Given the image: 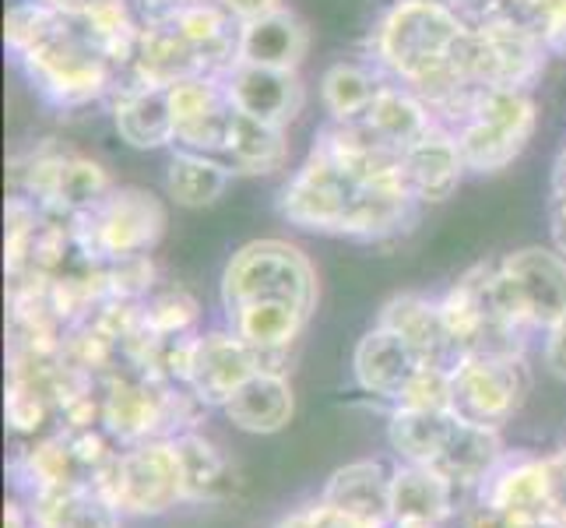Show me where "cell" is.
Masks as SVG:
<instances>
[{"instance_id": "obj_8", "label": "cell", "mask_w": 566, "mask_h": 528, "mask_svg": "<svg viewBox=\"0 0 566 528\" xmlns=\"http://www.w3.org/2000/svg\"><path fill=\"white\" fill-rule=\"evenodd\" d=\"M11 184L14 194H25L46 215H61V219L92 211L116 187L103 163L50 142L29 155H18L11 163Z\"/></svg>"}, {"instance_id": "obj_32", "label": "cell", "mask_w": 566, "mask_h": 528, "mask_svg": "<svg viewBox=\"0 0 566 528\" xmlns=\"http://www.w3.org/2000/svg\"><path fill=\"white\" fill-rule=\"evenodd\" d=\"M142 310H145V328L155 331L159 339L193 335V324H198L201 314L198 300L180 286H155L142 300Z\"/></svg>"}, {"instance_id": "obj_21", "label": "cell", "mask_w": 566, "mask_h": 528, "mask_svg": "<svg viewBox=\"0 0 566 528\" xmlns=\"http://www.w3.org/2000/svg\"><path fill=\"white\" fill-rule=\"evenodd\" d=\"M458 486L437 468L401 465L390 483V528H443L454 515Z\"/></svg>"}, {"instance_id": "obj_6", "label": "cell", "mask_w": 566, "mask_h": 528, "mask_svg": "<svg viewBox=\"0 0 566 528\" xmlns=\"http://www.w3.org/2000/svg\"><path fill=\"white\" fill-rule=\"evenodd\" d=\"M542 35L517 4H503L472 22L464 43V77L472 89H528L545 68Z\"/></svg>"}, {"instance_id": "obj_33", "label": "cell", "mask_w": 566, "mask_h": 528, "mask_svg": "<svg viewBox=\"0 0 566 528\" xmlns=\"http://www.w3.org/2000/svg\"><path fill=\"white\" fill-rule=\"evenodd\" d=\"M56 18H61V11H50L43 4H35V0H18V4H11L4 18V43L11 56H22L25 50H32L39 39L53 29Z\"/></svg>"}, {"instance_id": "obj_37", "label": "cell", "mask_w": 566, "mask_h": 528, "mask_svg": "<svg viewBox=\"0 0 566 528\" xmlns=\"http://www.w3.org/2000/svg\"><path fill=\"white\" fill-rule=\"evenodd\" d=\"M542 356H545V366H549L559 381H566V310L559 314V321L549 331H545Z\"/></svg>"}, {"instance_id": "obj_11", "label": "cell", "mask_w": 566, "mask_h": 528, "mask_svg": "<svg viewBox=\"0 0 566 528\" xmlns=\"http://www.w3.org/2000/svg\"><path fill=\"white\" fill-rule=\"evenodd\" d=\"M496 297L521 328L549 331L566 310V253L521 247L496 261Z\"/></svg>"}, {"instance_id": "obj_23", "label": "cell", "mask_w": 566, "mask_h": 528, "mask_svg": "<svg viewBox=\"0 0 566 528\" xmlns=\"http://www.w3.org/2000/svg\"><path fill=\"white\" fill-rule=\"evenodd\" d=\"M356 124L380 148L401 155L408 145H416L437 121H433V113H429V106L419 100L416 92H408L398 82H387L377 100L369 103V110L363 116H356Z\"/></svg>"}, {"instance_id": "obj_34", "label": "cell", "mask_w": 566, "mask_h": 528, "mask_svg": "<svg viewBox=\"0 0 566 528\" xmlns=\"http://www.w3.org/2000/svg\"><path fill=\"white\" fill-rule=\"evenodd\" d=\"M524 11H528L549 56H566V0H538Z\"/></svg>"}, {"instance_id": "obj_45", "label": "cell", "mask_w": 566, "mask_h": 528, "mask_svg": "<svg viewBox=\"0 0 566 528\" xmlns=\"http://www.w3.org/2000/svg\"><path fill=\"white\" fill-rule=\"evenodd\" d=\"M506 4H517V8H532V4H538V0H506Z\"/></svg>"}, {"instance_id": "obj_20", "label": "cell", "mask_w": 566, "mask_h": 528, "mask_svg": "<svg viewBox=\"0 0 566 528\" xmlns=\"http://www.w3.org/2000/svg\"><path fill=\"white\" fill-rule=\"evenodd\" d=\"M475 504H485L511 518H553L545 458L503 455L493 473L482 479Z\"/></svg>"}, {"instance_id": "obj_36", "label": "cell", "mask_w": 566, "mask_h": 528, "mask_svg": "<svg viewBox=\"0 0 566 528\" xmlns=\"http://www.w3.org/2000/svg\"><path fill=\"white\" fill-rule=\"evenodd\" d=\"M545 473H549V504L553 518L566 528V444L556 455L545 458Z\"/></svg>"}, {"instance_id": "obj_13", "label": "cell", "mask_w": 566, "mask_h": 528, "mask_svg": "<svg viewBox=\"0 0 566 528\" xmlns=\"http://www.w3.org/2000/svg\"><path fill=\"white\" fill-rule=\"evenodd\" d=\"M261 366V356L240 335H232L229 328H214L193 339L187 387L198 395L201 405L222 408Z\"/></svg>"}, {"instance_id": "obj_2", "label": "cell", "mask_w": 566, "mask_h": 528, "mask_svg": "<svg viewBox=\"0 0 566 528\" xmlns=\"http://www.w3.org/2000/svg\"><path fill=\"white\" fill-rule=\"evenodd\" d=\"M387 441L408 465L437 468L458 490H479L500 465V429L461 420L454 408H390Z\"/></svg>"}, {"instance_id": "obj_31", "label": "cell", "mask_w": 566, "mask_h": 528, "mask_svg": "<svg viewBox=\"0 0 566 528\" xmlns=\"http://www.w3.org/2000/svg\"><path fill=\"white\" fill-rule=\"evenodd\" d=\"M14 476L22 483V490L32 497L39 494H50V490H67V486H77V483H88V476L82 473V465H77L71 444H67V434H50L43 441H35L29 452L14 462Z\"/></svg>"}, {"instance_id": "obj_14", "label": "cell", "mask_w": 566, "mask_h": 528, "mask_svg": "<svg viewBox=\"0 0 566 528\" xmlns=\"http://www.w3.org/2000/svg\"><path fill=\"white\" fill-rule=\"evenodd\" d=\"M229 103L253 121L271 127H289L303 113L306 89L300 82V71L261 68V64H237L226 74Z\"/></svg>"}, {"instance_id": "obj_44", "label": "cell", "mask_w": 566, "mask_h": 528, "mask_svg": "<svg viewBox=\"0 0 566 528\" xmlns=\"http://www.w3.org/2000/svg\"><path fill=\"white\" fill-rule=\"evenodd\" d=\"M553 187H566V148L559 152V159L553 166Z\"/></svg>"}, {"instance_id": "obj_26", "label": "cell", "mask_w": 566, "mask_h": 528, "mask_svg": "<svg viewBox=\"0 0 566 528\" xmlns=\"http://www.w3.org/2000/svg\"><path fill=\"white\" fill-rule=\"evenodd\" d=\"M222 163L237 176H268L289 163V138L282 127H271L240 113L232 116L229 138L222 148Z\"/></svg>"}, {"instance_id": "obj_5", "label": "cell", "mask_w": 566, "mask_h": 528, "mask_svg": "<svg viewBox=\"0 0 566 528\" xmlns=\"http://www.w3.org/2000/svg\"><path fill=\"white\" fill-rule=\"evenodd\" d=\"M253 303H289L314 318L317 268L289 240H253L229 258L222 271V310Z\"/></svg>"}, {"instance_id": "obj_43", "label": "cell", "mask_w": 566, "mask_h": 528, "mask_svg": "<svg viewBox=\"0 0 566 528\" xmlns=\"http://www.w3.org/2000/svg\"><path fill=\"white\" fill-rule=\"evenodd\" d=\"M35 4H43L50 11H61V14H74L77 8L85 4V0H35Z\"/></svg>"}, {"instance_id": "obj_10", "label": "cell", "mask_w": 566, "mask_h": 528, "mask_svg": "<svg viewBox=\"0 0 566 528\" xmlns=\"http://www.w3.org/2000/svg\"><path fill=\"white\" fill-rule=\"evenodd\" d=\"M120 515H142L155 518L172 511L187 500L184 494V468L172 441H145L124 447L99 476L92 479Z\"/></svg>"}, {"instance_id": "obj_3", "label": "cell", "mask_w": 566, "mask_h": 528, "mask_svg": "<svg viewBox=\"0 0 566 528\" xmlns=\"http://www.w3.org/2000/svg\"><path fill=\"white\" fill-rule=\"evenodd\" d=\"M437 124L454 131L468 169L500 173L528 148L538 110L528 89H472Z\"/></svg>"}, {"instance_id": "obj_1", "label": "cell", "mask_w": 566, "mask_h": 528, "mask_svg": "<svg viewBox=\"0 0 566 528\" xmlns=\"http://www.w3.org/2000/svg\"><path fill=\"white\" fill-rule=\"evenodd\" d=\"M472 22L433 0H395L369 32L366 56L390 82L416 92L433 121L472 92L464 77V43Z\"/></svg>"}, {"instance_id": "obj_30", "label": "cell", "mask_w": 566, "mask_h": 528, "mask_svg": "<svg viewBox=\"0 0 566 528\" xmlns=\"http://www.w3.org/2000/svg\"><path fill=\"white\" fill-rule=\"evenodd\" d=\"M232 173L222 159L187 148H172V159L166 166V194L180 208H208L226 194L232 184Z\"/></svg>"}, {"instance_id": "obj_29", "label": "cell", "mask_w": 566, "mask_h": 528, "mask_svg": "<svg viewBox=\"0 0 566 528\" xmlns=\"http://www.w3.org/2000/svg\"><path fill=\"white\" fill-rule=\"evenodd\" d=\"M184 468V494L190 504H214L226 500L237 490V476H232L229 458L214 447L208 437H201L198 429H187V434L172 437Z\"/></svg>"}, {"instance_id": "obj_38", "label": "cell", "mask_w": 566, "mask_h": 528, "mask_svg": "<svg viewBox=\"0 0 566 528\" xmlns=\"http://www.w3.org/2000/svg\"><path fill=\"white\" fill-rule=\"evenodd\" d=\"M279 528H356V525H348V521H342L338 515H331L327 507L317 500V504L303 507V511H296L292 518H285Z\"/></svg>"}, {"instance_id": "obj_9", "label": "cell", "mask_w": 566, "mask_h": 528, "mask_svg": "<svg viewBox=\"0 0 566 528\" xmlns=\"http://www.w3.org/2000/svg\"><path fill=\"white\" fill-rule=\"evenodd\" d=\"M166 232V205L145 187H113L92 211L74 219L77 247L92 265L142 258Z\"/></svg>"}, {"instance_id": "obj_42", "label": "cell", "mask_w": 566, "mask_h": 528, "mask_svg": "<svg viewBox=\"0 0 566 528\" xmlns=\"http://www.w3.org/2000/svg\"><path fill=\"white\" fill-rule=\"evenodd\" d=\"M4 528H39V525L32 521V515H29V507H25V504L11 500V504L4 507Z\"/></svg>"}, {"instance_id": "obj_17", "label": "cell", "mask_w": 566, "mask_h": 528, "mask_svg": "<svg viewBox=\"0 0 566 528\" xmlns=\"http://www.w3.org/2000/svg\"><path fill=\"white\" fill-rule=\"evenodd\" d=\"M390 483L384 462H353L327 479L321 504L356 528H390Z\"/></svg>"}, {"instance_id": "obj_4", "label": "cell", "mask_w": 566, "mask_h": 528, "mask_svg": "<svg viewBox=\"0 0 566 528\" xmlns=\"http://www.w3.org/2000/svg\"><path fill=\"white\" fill-rule=\"evenodd\" d=\"M14 61L25 71L29 85L39 92V100L64 113L106 103L116 82H120V68H113L88 43L71 14L56 18L53 29Z\"/></svg>"}, {"instance_id": "obj_12", "label": "cell", "mask_w": 566, "mask_h": 528, "mask_svg": "<svg viewBox=\"0 0 566 528\" xmlns=\"http://www.w3.org/2000/svg\"><path fill=\"white\" fill-rule=\"evenodd\" d=\"M532 391V374L524 356H468L454 370L451 408L475 426L503 429Z\"/></svg>"}, {"instance_id": "obj_27", "label": "cell", "mask_w": 566, "mask_h": 528, "mask_svg": "<svg viewBox=\"0 0 566 528\" xmlns=\"http://www.w3.org/2000/svg\"><path fill=\"white\" fill-rule=\"evenodd\" d=\"M29 515L39 528H120V511L92 483L32 497Z\"/></svg>"}, {"instance_id": "obj_41", "label": "cell", "mask_w": 566, "mask_h": 528, "mask_svg": "<svg viewBox=\"0 0 566 528\" xmlns=\"http://www.w3.org/2000/svg\"><path fill=\"white\" fill-rule=\"evenodd\" d=\"M458 11L468 18V22H479V18H485L490 11H496L503 0H454Z\"/></svg>"}, {"instance_id": "obj_19", "label": "cell", "mask_w": 566, "mask_h": 528, "mask_svg": "<svg viewBox=\"0 0 566 528\" xmlns=\"http://www.w3.org/2000/svg\"><path fill=\"white\" fill-rule=\"evenodd\" d=\"M464 169L468 166H464V155H461L454 131H447L440 124H433L416 145H408L401 152L405 184L419 205H440L451 198V194L461 187Z\"/></svg>"}, {"instance_id": "obj_16", "label": "cell", "mask_w": 566, "mask_h": 528, "mask_svg": "<svg viewBox=\"0 0 566 528\" xmlns=\"http://www.w3.org/2000/svg\"><path fill=\"white\" fill-rule=\"evenodd\" d=\"M377 324L401 335L429 366H443L454 374V370L468 360L464 349L458 345V339L451 335V328H447V321H443L440 300H429V297H422V292H401V297H390L380 307Z\"/></svg>"}, {"instance_id": "obj_28", "label": "cell", "mask_w": 566, "mask_h": 528, "mask_svg": "<svg viewBox=\"0 0 566 528\" xmlns=\"http://www.w3.org/2000/svg\"><path fill=\"white\" fill-rule=\"evenodd\" d=\"M390 77L363 56V61H335L321 74V103L327 121H356L377 100Z\"/></svg>"}, {"instance_id": "obj_15", "label": "cell", "mask_w": 566, "mask_h": 528, "mask_svg": "<svg viewBox=\"0 0 566 528\" xmlns=\"http://www.w3.org/2000/svg\"><path fill=\"white\" fill-rule=\"evenodd\" d=\"M422 366L429 363L401 335L387 331L384 324L369 328L353 352V374L359 387L366 395H377L390 405H401V398L408 395V387H412Z\"/></svg>"}, {"instance_id": "obj_35", "label": "cell", "mask_w": 566, "mask_h": 528, "mask_svg": "<svg viewBox=\"0 0 566 528\" xmlns=\"http://www.w3.org/2000/svg\"><path fill=\"white\" fill-rule=\"evenodd\" d=\"M468 528H563L556 518H511V515H500L493 507L475 504L472 511L464 518Z\"/></svg>"}, {"instance_id": "obj_39", "label": "cell", "mask_w": 566, "mask_h": 528, "mask_svg": "<svg viewBox=\"0 0 566 528\" xmlns=\"http://www.w3.org/2000/svg\"><path fill=\"white\" fill-rule=\"evenodd\" d=\"M219 4H222L232 18H237L240 25L258 22V18L275 14V11H282V8H285L282 0H219Z\"/></svg>"}, {"instance_id": "obj_7", "label": "cell", "mask_w": 566, "mask_h": 528, "mask_svg": "<svg viewBox=\"0 0 566 528\" xmlns=\"http://www.w3.org/2000/svg\"><path fill=\"white\" fill-rule=\"evenodd\" d=\"M443 321L464 356H524L528 328H521L496 297V261H482L440 297Z\"/></svg>"}, {"instance_id": "obj_22", "label": "cell", "mask_w": 566, "mask_h": 528, "mask_svg": "<svg viewBox=\"0 0 566 528\" xmlns=\"http://www.w3.org/2000/svg\"><path fill=\"white\" fill-rule=\"evenodd\" d=\"M226 420L243 429V434H279L289 426L296 402H292V387L285 370H258L250 381L240 384V391L222 405Z\"/></svg>"}, {"instance_id": "obj_40", "label": "cell", "mask_w": 566, "mask_h": 528, "mask_svg": "<svg viewBox=\"0 0 566 528\" xmlns=\"http://www.w3.org/2000/svg\"><path fill=\"white\" fill-rule=\"evenodd\" d=\"M549 222H553V247L566 253V187H553Z\"/></svg>"}, {"instance_id": "obj_18", "label": "cell", "mask_w": 566, "mask_h": 528, "mask_svg": "<svg viewBox=\"0 0 566 528\" xmlns=\"http://www.w3.org/2000/svg\"><path fill=\"white\" fill-rule=\"evenodd\" d=\"M106 103H109L113 127H116V134H120L124 145L138 148V152H155V148L177 145V121H172L169 89L116 82V89Z\"/></svg>"}, {"instance_id": "obj_24", "label": "cell", "mask_w": 566, "mask_h": 528, "mask_svg": "<svg viewBox=\"0 0 566 528\" xmlns=\"http://www.w3.org/2000/svg\"><path fill=\"white\" fill-rule=\"evenodd\" d=\"M310 53V29L296 11H275L240 25V61L261 68L300 71Z\"/></svg>"}, {"instance_id": "obj_25", "label": "cell", "mask_w": 566, "mask_h": 528, "mask_svg": "<svg viewBox=\"0 0 566 528\" xmlns=\"http://www.w3.org/2000/svg\"><path fill=\"white\" fill-rule=\"evenodd\" d=\"M71 18L88 43L124 74V68L134 56V46H138V39H142V29H145L130 0H85Z\"/></svg>"}]
</instances>
